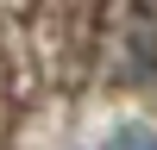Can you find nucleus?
I'll return each instance as SVG.
<instances>
[{"label": "nucleus", "mask_w": 157, "mask_h": 150, "mask_svg": "<svg viewBox=\"0 0 157 150\" xmlns=\"http://www.w3.org/2000/svg\"><path fill=\"white\" fill-rule=\"evenodd\" d=\"M101 150H157V131H151V125H120Z\"/></svg>", "instance_id": "f257e3e1"}]
</instances>
